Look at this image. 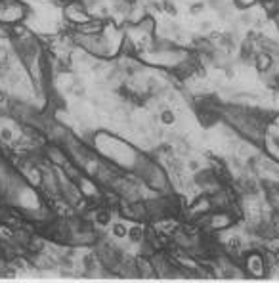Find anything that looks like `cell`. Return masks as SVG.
I'll return each mask as SVG.
<instances>
[{"mask_svg": "<svg viewBox=\"0 0 279 283\" xmlns=\"http://www.w3.org/2000/svg\"><path fill=\"white\" fill-rule=\"evenodd\" d=\"M27 17V6L21 0H0V25H19Z\"/></svg>", "mask_w": 279, "mask_h": 283, "instance_id": "1", "label": "cell"}, {"mask_svg": "<svg viewBox=\"0 0 279 283\" xmlns=\"http://www.w3.org/2000/svg\"><path fill=\"white\" fill-rule=\"evenodd\" d=\"M237 220H239V218H237L230 209H216V211H211V213H209L207 229H211V231H224V229L232 228Z\"/></svg>", "mask_w": 279, "mask_h": 283, "instance_id": "2", "label": "cell"}, {"mask_svg": "<svg viewBox=\"0 0 279 283\" xmlns=\"http://www.w3.org/2000/svg\"><path fill=\"white\" fill-rule=\"evenodd\" d=\"M245 274H249L250 277H266L270 268H268V262H266V256L260 251H252L247 252L245 256Z\"/></svg>", "mask_w": 279, "mask_h": 283, "instance_id": "3", "label": "cell"}, {"mask_svg": "<svg viewBox=\"0 0 279 283\" xmlns=\"http://www.w3.org/2000/svg\"><path fill=\"white\" fill-rule=\"evenodd\" d=\"M63 17L73 23V25H83V23L92 19L88 12H86V6L81 0H67L65 6H63Z\"/></svg>", "mask_w": 279, "mask_h": 283, "instance_id": "4", "label": "cell"}, {"mask_svg": "<svg viewBox=\"0 0 279 283\" xmlns=\"http://www.w3.org/2000/svg\"><path fill=\"white\" fill-rule=\"evenodd\" d=\"M211 211H212L211 197L207 193H203V195H199L197 199H193L191 207L188 209V218L189 220H195V218L203 216V214H209Z\"/></svg>", "mask_w": 279, "mask_h": 283, "instance_id": "5", "label": "cell"}, {"mask_svg": "<svg viewBox=\"0 0 279 283\" xmlns=\"http://www.w3.org/2000/svg\"><path fill=\"white\" fill-rule=\"evenodd\" d=\"M136 270H138V275H140V277H157V272H155V266H153L151 256L140 254L136 259Z\"/></svg>", "mask_w": 279, "mask_h": 283, "instance_id": "6", "label": "cell"}, {"mask_svg": "<svg viewBox=\"0 0 279 283\" xmlns=\"http://www.w3.org/2000/svg\"><path fill=\"white\" fill-rule=\"evenodd\" d=\"M104 29H106V23L102 19H94V17L83 25H77V33H81V35H99Z\"/></svg>", "mask_w": 279, "mask_h": 283, "instance_id": "7", "label": "cell"}, {"mask_svg": "<svg viewBox=\"0 0 279 283\" xmlns=\"http://www.w3.org/2000/svg\"><path fill=\"white\" fill-rule=\"evenodd\" d=\"M252 65L258 69V73H264V71H270V69L275 65V61H273V58L270 54H266L260 50V52L255 56V63H252Z\"/></svg>", "mask_w": 279, "mask_h": 283, "instance_id": "8", "label": "cell"}, {"mask_svg": "<svg viewBox=\"0 0 279 283\" xmlns=\"http://www.w3.org/2000/svg\"><path fill=\"white\" fill-rule=\"evenodd\" d=\"M129 237L134 243H142L143 239H145V231H143L142 226H134V228L129 229Z\"/></svg>", "mask_w": 279, "mask_h": 283, "instance_id": "9", "label": "cell"}, {"mask_svg": "<svg viewBox=\"0 0 279 283\" xmlns=\"http://www.w3.org/2000/svg\"><path fill=\"white\" fill-rule=\"evenodd\" d=\"M174 119H176V117H174V113L170 111V109H166V107L161 109V121L165 122V124H172Z\"/></svg>", "mask_w": 279, "mask_h": 283, "instance_id": "10", "label": "cell"}, {"mask_svg": "<svg viewBox=\"0 0 279 283\" xmlns=\"http://www.w3.org/2000/svg\"><path fill=\"white\" fill-rule=\"evenodd\" d=\"M113 236L115 237H126V236H129V228H126L124 224H121V222H119V224H115V226H113Z\"/></svg>", "mask_w": 279, "mask_h": 283, "instance_id": "11", "label": "cell"}, {"mask_svg": "<svg viewBox=\"0 0 279 283\" xmlns=\"http://www.w3.org/2000/svg\"><path fill=\"white\" fill-rule=\"evenodd\" d=\"M234 2L237 8H247V10H249V8H252L257 4L258 0H234Z\"/></svg>", "mask_w": 279, "mask_h": 283, "instance_id": "12", "label": "cell"}, {"mask_svg": "<svg viewBox=\"0 0 279 283\" xmlns=\"http://www.w3.org/2000/svg\"><path fill=\"white\" fill-rule=\"evenodd\" d=\"M109 218H111V214L107 213V211H99V213L96 214V220H98L99 224H107Z\"/></svg>", "mask_w": 279, "mask_h": 283, "instance_id": "13", "label": "cell"}, {"mask_svg": "<svg viewBox=\"0 0 279 283\" xmlns=\"http://www.w3.org/2000/svg\"><path fill=\"white\" fill-rule=\"evenodd\" d=\"M0 140H4V142H10V140H12V130L6 128V126H2V128H0Z\"/></svg>", "mask_w": 279, "mask_h": 283, "instance_id": "14", "label": "cell"}, {"mask_svg": "<svg viewBox=\"0 0 279 283\" xmlns=\"http://www.w3.org/2000/svg\"><path fill=\"white\" fill-rule=\"evenodd\" d=\"M188 167H189V170H191V172H197V170L201 168V163H199V161H195V159H191L188 163Z\"/></svg>", "mask_w": 279, "mask_h": 283, "instance_id": "15", "label": "cell"}, {"mask_svg": "<svg viewBox=\"0 0 279 283\" xmlns=\"http://www.w3.org/2000/svg\"><path fill=\"white\" fill-rule=\"evenodd\" d=\"M211 27H212L211 21H201V23H199V29H201V31H209Z\"/></svg>", "mask_w": 279, "mask_h": 283, "instance_id": "16", "label": "cell"}]
</instances>
